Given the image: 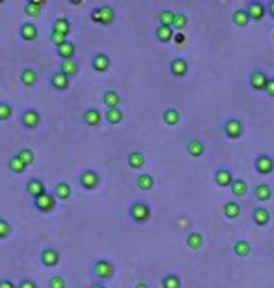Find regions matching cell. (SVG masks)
<instances>
[{"label":"cell","mask_w":274,"mask_h":288,"mask_svg":"<svg viewBox=\"0 0 274 288\" xmlns=\"http://www.w3.org/2000/svg\"><path fill=\"white\" fill-rule=\"evenodd\" d=\"M246 11L250 15V19L255 22L263 21V17L267 15V4L259 2V0H250L248 6H246Z\"/></svg>","instance_id":"cell-17"},{"label":"cell","mask_w":274,"mask_h":288,"mask_svg":"<svg viewBox=\"0 0 274 288\" xmlns=\"http://www.w3.org/2000/svg\"><path fill=\"white\" fill-rule=\"evenodd\" d=\"M60 71L65 73L71 81L77 79L78 75H80V64L77 62V60H62L60 62Z\"/></svg>","instance_id":"cell-31"},{"label":"cell","mask_w":274,"mask_h":288,"mask_svg":"<svg viewBox=\"0 0 274 288\" xmlns=\"http://www.w3.org/2000/svg\"><path fill=\"white\" fill-rule=\"evenodd\" d=\"M254 197L257 202H269L273 199V187L267 183V181H259L255 187H254Z\"/></svg>","instance_id":"cell-23"},{"label":"cell","mask_w":274,"mask_h":288,"mask_svg":"<svg viewBox=\"0 0 274 288\" xmlns=\"http://www.w3.org/2000/svg\"><path fill=\"white\" fill-rule=\"evenodd\" d=\"M265 94L271 97V99H274V77H271V79H269V85H267Z\"/></svg>","instance_id":"cell-49"},{"label":"cell","mask_w":274,"mask_h":288,"mask_svg":"<svg viewBox=\"0 0 274 288\" xmlns=\"http://www.w3.org/2000/svg\"><path fill=\"white\" fill-rule=\"evenodd\" d=\"M49 86L53 88L54 92H67L71 86V79L65 73H62L60 69H56L49 75Z\"/></svg>","instance_id":"cell-8"},{"label":"cell","mask_w":274,"mask_h":288,"mask_svg":"<svg viewBox=\"0 0 274 288\" xmlns=\"http://www.w3.org/2000/svg\"><path fill=\"white\" fill-rule=\"evenodd\" d=\"M103 120H105V116L101 114L99 109H95V107H88L84 112H82V122H84L88 128H99Z\"/></svg>","instance_id":"cell-20"},{"label":"cell","mask_w":274,"mask_h":288,"mask_svg":"<svg viewBox=\"0 0 274 288\" xmlns=\"http://www.w3.org/2000/svg\"><path fill=\"white\" fill-rule=\"evenodd\" d=\"M254 171L257 172L259 176H269L274 172V159L269 154H259L254 159Z\"/></svg>","instance_id":"cell-9"},{"label":"cell","mask_w":274,"mask_h":288,"mask_svg":"<svg viewBox=\"0 0 274 288\" xmlns=\"http://www.w3.org/2000/svg\"><path fill=\"white\" fill-rule=\"evenodd\" d=\"M69 38H65V36H62V34H58V32H49V42L53 43L54 47H60V45H63V43L67 42Z\"/></svg>","instance_id":"cell-47"},{"label":"cell","mask_w":274,"mask_h":288,"mask_svg":"<svg viewBox=\"0 0 274 288\" xmlns=\"http://www.w3.org/2000/svg\"><path fill=\"white\" fill-rule=\"evenodd\" d=\"M47 191H49V189L45 187L43 180H39V178H32V180H28V181H26V185H24V193L30 197L32 200L39 199V197H41V195H45Z\"/></svg>","instance_id":"cell-15"},{"label":"cell","mask_w":274,"mask_h":288,"mask_svg":"<svg viewBox=\"0 0 274 288\" xmlns=\"http://www.w3.org/2000/svg\"><path fill=\"white\" fill-rule=\"evenodd\" d=\"M13 116V105L8 101H0V122H8Z\"/></svg>","instance_id":"cell-44"},{"label":"cell","mask_w":274,"mask_h":288,"mask_svg":"<svg viewBox=\"0 0 274 288\" xmlns=\"http://www.w3.org/2000/svg\"><path fill=\"white\" fill-rule=\"evenodd\" d=\"M252 253V244L248 240H235L233 244V255L239 256V258H246Z\"/></svg>","instance_id":"cell-33"},{"label":"cell","mask_w":274,"mask_h":288,"mask_svg":"<svg viewBox=\"0 0 274 288\" xmlns=\"http://www.w3.org/2000/svg\"><path fill=\"white\" fill-rule=\"evenodd\" d=\"M232 21L235 26H239V28H244V26H248L250 24V15H248V11L243 10V8H237V10L233 11L232 15Z\"/></svg>","instance_id":"cell-36"},{"label":"cell","mask_w":274,"mask_h":288,"mask_svg":"<svg viewBox=\"0 0 274 288\" xmlns=\"http://www.w3.org/2000/svg\"><path fill=\"white\" fill-rule=\"evenodd\" d=\"M232 195L233 197H237V199H243L244 195L248 193V183H246V180H243V178H235V181L232 183Z\"/></svg>","instance_id":"cell-38"},{"label":"cell","mask_w":274,"mask_h":288,"mask_svg":"<svg viewBox=\"0 0 274 288\" xmlns=\"http://www.w3.org/2000/svg\"><path fill=\"white\" fill-rule=\"evenodd\" d=\"M116 275V266L108 260V258H99L92 264V277L95 279V283H108L112 281Z\"/></svg>","instance_id":"cell-1"},{"label":"cell","mask_w":274,"mask_h":288,"mask_svg":"<svg viewBox=\"0 0 274 288\" xmlns=\"http://www.w3.org/2000/svg\"><path fill=\"white\" fill-rule=\"evenodd\" d=\"M103 116H105V122L108 126H119V124L123 122L125 114H123V111L119 107V109H106Z\"/></svg>","instance_id":"cell-32"},{"label":"cell","mask_w":274,"mask_h":288,"mask_svg":"<svg viewBox=\"0 0 274 288\" xmlns=\"http://www.w3.org/2000/svg\"><path fill=\"white\" fill-rule=\"evenodd\" d=\"M53 193H54V197H56V200H60V202H67V200H71V197H73L71 183H69V181H65V180L56 181Z\"/></svg>","instance_id":"cell-18"},{"label":"cell","mask_w":274,"mask_h":288,"mask_svg":"<svg viewBox=\"0 0 274 288\" xmlns=\"http://www.w3.org/2000/svg\"><path fill=\"white\" fill-rule=\"evenodd\" d=\"M88 288H106V285H103V283H94V285H90Z\"/></svg>","instance_id":"cell-54"},{"label":"cell","mask_w":274,"mask_h":288,"mask_svg":"<svg viewBox=\"0 0 274 288\" xmlns=\"http://www.w3.org/2000/svg\"><path fill=\"white\" fill-rule=\"evenodd\" d=\"M133 288H151V287H149L148 283H137V285H135Z\"/></svg>","instance_id":"cell-53"},{"label":"cell","mask_w":274,"mask_h":288,"mask_svg":"<svg viewBox=\"0 0 274 288\" xmlns=\"http://www.w3.org/2000/svg\"><path fill=\"white\" fill-rule=\"evenodd\" d=\"M56 197H54L53 191H47L45 195H41L39 199H36V200H32V206H34V210L38 212V214L41 215H49L53 214L54 210H56Z\"/></svg>","instance_id":"cell-6"},{"label":"cell","mask_w":274,"mask_h":288,"mask_svg":"<svg viewBox=\"0 0 274 288\" xmlns=\"http://www.w3.org/2000/svg\"><path fill=\"white\" fill-rule=\"evenodd\" d=\"M174 36H176V30H174L172 26H160V24H158L157 28L153 30V38H155L158 43L174 42Z\"/></svg>","instance_id":"cell-29"},{"label":"cell","mask_w":274,"mask_h":288,"mask_svg":"<svg viewBox=\"0 0 274 288\" xmlns=\"http://www.w3.org/2000/svg\"><path fill=\"white\" fill-rule=\"evenodd\" d=\"M189 24V17L185 13H176V19H174V30L176 32H183Z\"/></svg>","instance_id":"cell-45"},{"label":"cell","mask_w":274,"mask_h":288,"mask_svg":"<svg viewBox=\"0 0 274 288\" xmlns=\"http://www.w3.org/2000/svg\"><path fill=\"white\" fill-rule=\"evenodd\" d=\"M90 19L99 26H110L116 21V11L110 4H99L90 11Z\"/></svg>","instance_id":"cell-2"},{"label":"cell","mask_w":274,"mask_h":288,"mask_svg":"<svg viewBox=\"0 0 274 288\" xmlns=\"http://www.w3.org/2000/svg\"><path fill=\"white\" fill-rule=\"evenodd\" d=\"M269 75L265 73L263 69H254L250 79H248V86L252 88L254 92H265L267 90V85H269Z\"/></svg>","instance_id":"cell-12"},{"label":"cell","mask_w":274,"mask_h":288,"mask_svg":"<svg viewBox=\"0 0 274 288\" xmlns=\"http://www.w3.org/2000/svg\"><path fill=\"white\" fill-rule=\"evenodd\" d=\"M0 288H17V285L11 281V279H0Z\"/></svg>","instance_id":"cell-50"},{"label":"cell","mask_w":274,"mask_h":288,"mask_svg":"<svg viewBox=\"0 0 274 288\" xmlns=\"http://www.w3.org/2000/svg\"><path fill=\"white\" fill-rule=\"evenodd\" d=\"M187 247H189L190 251H200L201 247H203V234H200V232H190L187 236Z\"/></svg>","instance_id":"cell-40"},{"label":"cell","mask_w":274,"mask_h":288,"mask_svg":"<svg viewBox=\"0 0 274 288\" xmlns=\"http://www.w3.org/2000/svg\"><path fill=\"white\" fill-rule=\"evenodd\" d=\"M267 15H269L271 19H274V0H271V2L267 4Z\"/></svg>","instance_id":"cell-51"},{"label":"cell","mask_w":274,"mask_h":288,"mask_svg":"<svg viewBox=\"0 0 274 288\" xmlns=\"http://www.w3.org/2000/svg\"><path fill=\"white\" fill-rule=\"evenodd\" d=\"M8 169H10L11 174H17V176H21V174H24V172H26V169H28V167H26V165H24V163H22V161L19 159L15 154H13V155L10 157V161H8Z\"/></svg>","instance_id":"cell-37"},{"label":"cell","mask_w":274,"mask_h":288,"mask_svg":"<svg viewBox=\"0 0 274 288\" xmlns=\"http://www.w3.org/2000/svg\"><path fill=\"white\" fill-rule=\"evenodd\" d=\"M187 154H189L190 157H194V159L201 157V155L205 154V144H203V140L198 139V137H192V139L187 142Z\"/></svg>","instance_id":"cell-27"},{"label":"cell","mask_w":274,"mask_h":288,"mask_svg":"<svg viewBox=\"0 0 274 288\" xmlns=\"http://www.w3.org/2000/svg\"><path fill=\"white\" fill-rule=\"evenodd\" d=\"M241 214H243V208H241V204L237 202V200H228V202L224 204V217H226L228 221L239 219Z\"/></svg>","instance_id":"cell-30"},{"label":"cell","mask_w":274,"mask_h":288,"mask_svg":"<svg viewBox=\"0 0 274 288\" xmlns=\"http://www.w3.org/2000/svg\"><path fill=\"white\" fill-rule=\"evenodd\" d=\"M189 69H190L189 62H187V58H183V56H176V58L168 64L170 75L176 77V79H185V77L189 75Z\"/></svg>","instance_id":"cell-11"},{"label":"cell","mask_w":274,"mask_h":288,"mask_svg":"<svg viewBox=\"0 0 274 288\" xmlns=\"http://www.w3.org/2000/svg\"><path fill=\"white\" fill-rule=\"evenodd\" d=\"M11 232H13L11 223L6 217H0V242H2V240H8L11 236Z\"/></svg>","instance_id":"cell-43"},{"label":"cell","mask_w":274,"mask_h":288,"mask_svg":"<svg viewBox=\"0 0 274 288\" xmlns=\"http://www.w3.org/2000/svg\"><path fill=\"white\" fill-rule=\"evenodd\" d=\"M60 260H62V255H60V251L58 249H54V247H45L41 253H39V264L43 267H56L60 264Z\"/></svg>","instance_id":"cell-10"},{"label":"cell","mask_w":274,"mask_h":288,"mask_svg":"<svg viewBox=\"0 0 274 288\" xmlns=\"http://www.w3.org/2000/svg\"><path fill=\"white\" fill-rule=\"evenodd\" d=\"M101 103L106 109H119V105H121V96H119V92H116V90H105L101 94Z\"/></svg>","instance_id":"cell-24"},{"label":"cell","mask_w":274,"mask_h":288,"mask_svg":"<svg viewBox=\"0 0 274 288\" xmlns=\"http://www.w3.org/2000/svg\"><path fill=\"white\" fill-rule=\"evenodd\" d=\"M162 122L170 126V128H176L181 122V112L176 107H168L164 112H162Z\"/></svg>","instance_id":"cell-34"},{"label":"cell","mask_w":274,"mask_h":288,"mask_svg":"<svg viewBox=\"0 0 274 288\" xmlns=\"http://www.w3.org/2000/svg\"><path fill=\"white\" fill-rule=\"evenodd\" d=\"M51 30H53V32L62 34V36H65V38H69L71 32H73V22L69 21L65 15H60V17H56V19L53 21Z\"/></svg>","instance_id":"cell-19"},{"label":"cell","mask_w":274,"mask_h":288,"mask_svg":"<svg viewBox=\"0 0 274 288\" xmlns=\"http://www.w3.org/2000/svg\"><path fill=\"white\" fill-rule=\"evenodd\" d=\"M271 212H269V208H265V206H255L252 210V221L254 224H257V226H267V224L271 223Z\"/></svg>","instance_id":"cell-22"},{"label":"cell","mask_w":274,"mask_h":288,"mask_svg":"<svg viewBox=\"0 0 274 288\" xmlns=\"http://www.w3.org/2000/svg\"><path fill=\"white\" fill-rule=\"evenodd\" d=\"M174 19H176V11L172 10L158 11V24L160 26H172L174 28Z\"/></svg>","instance_id":"cell-41"},{"label":"cell","mask_w":274,"mask_h":288,"mask_svg":"<svg viewBox=\"0 0 274 288\" xmlns=\"http://www.w3.org/2000/svg\"><path fill=\"white\" fill-rule=\"evenodd\" d=\"M45 8H47V0H28L24 4V13L28 17H39Z\"/></svg>","instance_id":"cell-28"},{"label":"cell","mask_w":274,"mask_h":288,"mask_svg":"<svg viewBox=\"0 0 274 288\" xmlns=\"http://www.w3.org/2000/svg\"><path fill=\"white\" fill-rule=\"evenodd\" d=\"M0 101H2V90H0Z\"/></svg>","instance_id":"cell-55"},{"label":"cell","mask_w":274,"mask_h":288,"mask_svg":"<svg viewBox=\"0 0 274 288\" xmlns=\"http://www.w3.org/2000/svg\"><path fill=\"white\" fill-rule=\"evenodd\" d=\"M19 159L26 165V167H30V165H34V161H36V154H34V150L30 148H21L17 150V154H15Z\"/></svg>","instance_id":"cell-42"},{"label":"cell","mask_w":274,"mask_h":288,"mask_svg":"<svg viewBox=\"0 0 274 288\" xmlns=\"http://www.w3.org/2000/svg\"><path fill=\"white\" fill-rule=\"evenodd\" d=\"M41 122H43L41 112L34 107L24 109L21 112V116H19V124H21V128L26 129V131H36V129H39L41 128Z\"/></svg>","instance_id":"cell-5"},{"label":"cell","mask_w":274,"mask_h":288,"mask_svg":"<svg viewBox=\"0 0 274 288\" xmlns=\"http://www.w3.org/2000/svg\"><path fill=\"white\" fill-rule=\"evenodd\" d=\"M17 288H39V287H38V283L32 281V279H22L21 283L17 285Z\"/></svg>","instance_id":"cell-48"},{"label":"cell","mask_w":274,"mask_h":288,"mask_svg":"<svg viewBox=\"0 0 274 288\" xmlns=\"http://www.w3.org/2000/svg\"><path fill=\"white\" fill-rule=\"evenodd\" d=\"M38 36H39V30H38L36 22L24 21L21 26H19V38H21L22 42H26V43L36 42V40H38Z\"/></svg>","instance_id":"cell-16"},{"label":"cell","mask_w":274,"mask_h":288,"mask_svg":"<svg viewBox=\"0 0 274 288\" xmlns=\"http://www.w3.org/2000/svg\"><path fill=\"white\" fill-rule=\"evenodd\" d=\"M160 287L162 288H181L183 283H181V277L177 273H166L164 277L160 279Z\"/></svg>","instance_id":"cell-39"},{"label":"cell","mask_w":274,"mask_h":288,"mask_svg":"<svg viewBox=\"0 0 274 288\" xmlns=\"http://www.w3.org/2000/svg\"><path fill=\"white\" fill-rule=\"evenodd\" d=\"M185 40H187V38H185V34L183 32H176V36H174V42L176 43H185Z\"/></svg>","instance_id":"cell-52"},{"label":"cell","mask_w":274,"mask_h":288,"mask_svg":"<svg viewBox=\"0 0 274 288\" xmlns=\"http://www.w3.org/2000/svg\"><path fill=\"white\" fill-rule=\"evenodd\" d=\"M47 287H49V288H67V281L63 279V275L56 273V275H53V277L49 279Z\"/></svg>","instance_id":"cell-46"},{"label":"cell","mask_w":274,"mask_h":288,"mask_svg":"<svg viewBox=\"0 0 274 288\" xmlns=\"http://www.w3.org/2000/svg\"><path fill=\"white\" fill-rule=\"evenodd\" d=\"M101 174L94 169H86L78 174V185L84 189V191H95L101 187Z\"/></svg>","instance_id":"cell-7"},{"label":"cell","mask_w":274,"mask_h":288,"mask_svg":"<svg viewBox=\"0 0 274 288\" xmlns=\"http://www.w3.org/2000/svg\"><path fill=\"white\" fill-rule=\"evenodd\" d=\"M137 187L144 193L151 191L155 187V178L151 174H148V172H142V174H138L137 178Z\"/></svg>","instance_id":"cell-35"},{"label":"cell","mask_w":274,"mask_h":288,"mask_svg":"<svg viewBox=\"0 0 274 288\" xmlns=\"http://www.w3.org/2000/svg\"><path fill=\"white\" fill-rule=\"evenodd\" d=\"M75 54H77V45L71 40H67L63 45L56 47V56L60 60H75Z\"/></svg>","instance_id":"cell-25"},{"label":"cell","mask_w":274,"mask_h":288,"mask_svg":"<svg viewBox=\"0 0 274 288\" xmlns=\"http://www.w3.org/2000/svg\"><path fill=\"white\" fill-rule=\"evenodd\" d=\"M38 71L30 67V66H26V67H22L21 69V75H19V81H21V85L24 88H34V86L38 85Z\"/></svg>","instance_id":"cell-21"},{"label":"cell","mask_w":274,"mask_h":288,"mask_svg":"<svg viewBox=\"0 0 274 288\" xmlns=\"http://www.w3.org/2000/svg\"><path fill=\"white\" fill-rule=\"evenodd\" d=\"M90 66L95 73H106L110 67H112V60L106 53H95L90 58Z\"/></svg>","instance_id":"cell-13"},{"label":"cell","mask_w":274,"mask_h":288,"mask_svg":"<svg viewBox=\"0 0 274 288\" xmlns=\"http://www.w3.org/2000/svg\"><path fill=\"white\" fill-rule=\"evenodd\" d=\"M222 133H224V137H226V139L239 140L244 133L243 120H241V118H237V116L226 118V120L222 122Z\"/></svg>","instance_id":"cell-4"},{"label":"cell","mask_w":274,"mask_h":288,"mask_svg":"<svg viewBox=\"0 0 274 288\" xmlns=\"http://www.w3.org/2000/svg\"><path fill=\"white\" fill-rule=\"evenodd\" d=\"M213 180L215 183L220 187V189H226V187H232V183L235 181L233 178V172L228 169V167H218L215 174H213Z\"/></svg>","instance_id":"cell-14"},{"label":"cell","mask_w":274,"mask_h":288,"mask_svg":"<svg viewBox=\"0 0 274 288\" xmlns=\"http://www.w3.org/2000/svg\"><path fill=\"white\" fill-rule=\"evenodd\" d=\"M151 206L148 202H144V200H137V202H133L129 206V219L133 221V223L137 224H146L151 219Z\"/></svg>","instance_id":"cell-3"},{"label":"cell","mask_w":274,"mask_h":288,"mask_svg":"<svg viewBox=\"0 0 274 288\" xmlns=\"http://www.w3.org/2000/svg\"><path fill=\"white\" fill-rule=\"evenodd\" d=\"M127 165H129V169H133V171H140V169L146 167V155H144L140 150H133V152L127 155Z\"/></svg>","instance_id":"cell-26"}]
</instances>
